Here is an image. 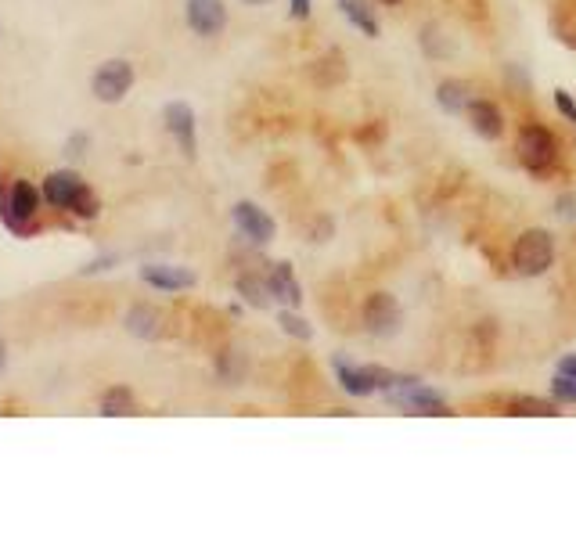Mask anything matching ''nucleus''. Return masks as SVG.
I'll list each match as a JSON object with an SVG mask.
<instances>
[{
  "label": "nucleus",
  "instance_id": "3",
  "mask_svg": "<svg viewBox=\"0 0 576 540\" xmlns=\"http://www.w3.org/2000/svg\"><path fill=\"white\" fill-rule=\"evenodd\" d=\"M512 263L522 278H540L548 274L555 263V238L544 227H530L526 234H519V242L512 249Z\"/></svg>",
  "mask_w": 576,
  "mask_h": 540
},
{
  "label": "nucleus",
  "instance_id": "9",
  "mask_svg": "<svg viewBox=\"0 0 576 540\" xmlns=\"http://www.w3.org/2000/svg\"><path fill=\"white\" fill-rule=\"evenodd\" d=\"M231 220L234 227L242 231V238H249L252 245H270L274 234H278V224H274L267 209H260L256 202H234Z\"/></svg>",
  "mask_w": 576,
  "mask_h": 540
},
{
  "label": "nucleus",
  "instance_id": "26",
  "mask_svg": "<svg viewBox=\"0 0 576 540\" xmlns=\"http://www.w3.org/2000/svg\"><path fill=\"white\" fill-rule=\"evenodd\" d=\"M558 375H566V378H573V382H576V357H562V360H558Z\"/></svg>",
  "mask_w": 576,
  "mask_h": 540
},
{
  "label": "nucleus",
  "instance_id": "7",
  "mask_svg": "<svg viewBox=\"0 0 576 540\" xmlns=\"http://www.w3.org/2000/svg\"><path fill=\"white\" fill-rule=\"evenodd\" d=\"M364 324L375 339H393L400 328H404V310L389 292H375V296L364 303Z\"/></svg>",
  "mask_w": 576,
  "mask_h": 540
},
{
  "label": "nucleus",
  "instance_id": "11",
  "mask_svg": "<svg viewBox=\"0 0 576 540\" xmlns=\"http://www.w3.org/2000/svg\"><path fill=\"white\" fill-rule=\"evenodd\" d=\"M141 281L144 285L159 288V292H188L195 288V274L188 267H170V263H148L141 267Z\"/></svg>",
  "mask_w": 576,
  "mask_h": 540
},
{
  "label": "nucleus",
  "instance_id": "17",
  "mask_svg": "<svg viewBox=\"0 0 576 540\" xmlns=\"http://www.w3.org/2000/svg\"><path fill=\"white\" fill-rule=\"evenodd\" d=\"M98 411L105 414V418H130V414H137V400L126 386H116V389H108V393L101 396Z\"/></svg>",
  "mask_w": 576,
  "mask_h": 540
},
{
  "label": "nucleus",
  "instance_id": "14",
  "mask_svg": "<svg viewBox=\"0 0 576 540\" xmlns=\"http://www.w3.org/2000/svg\"><path fill=\"white\" fill-rule=\"evenodd\" d=\"M267 288H270V296L281 299V303H288V306H299V299H303V288H299L296 274H292L288 263H274V267H270Z\"/></svg>",
  "mask_w": 576,
  "mask_h": 540
},
{
  "label": "nucleus",
  "instance_id": "18",
  "mask_svg": "<svg viewBox=\"0 0 576 540\" xmlns=\"http://www.w3.org/2000/svg\"><path fill=\"white\" fill-rule=\"evenodd\" d=\"M234 288H238V296L249 306H256V310H267L270 299H274L267 288V278H256V274H242V278L234 281Z\"/></svg>",
  "mask_w": 576,
  "mask_h": 540
},
{
  "label": "nucleus",
  "instance_id": "22",
  "mask_svg": "<svg viewBox=\"0 0 576 540\" xmlns=\"http://www.w3.org/2000/svg\"><path fill=\"white\" fill-rule=\"evenodd\" d=\"M551 393H555V400H562V404H576V382L566 375H558L551 378Z\"/></svg>",
  "mask_w": 576,
  "mask_h": 540
},
{
  "label": "nucleus",
  "instance_id": "6",
  "mask_svg": "<svg viewBox=\"0 0 576 540\" xmlns=\"http://www.w3.org/2000/svg\"><path fill=\"white\" fill-rule=\"evenodd\" d=\"M389 396V404L396 407H404L407 414H425V418H440V414H450L447 404H443V396L440 393H432L429 386H422L418 378H407L404 386L393 389Z\"/></svg>",
  "mask_w": 576,
  "mask_h": 540
},
{
  "label": "nucleus",
  "instance_id": "4",
  "mask_svg": "<svg viewBox=\"0 0 576 540\" xmlns=\"http://www.w3.org/2000/svg\"><path fill=\"white\" fill-rule=\"evenodd\" d=\"M134 87V65L126 58H108V62L98 65L94 80H90V94L101 101V105H116L130 94Z\"/></svg>",
  "mask_w": 576,
  "mask_h": 540
},
{
  "label": "nucleus",
  "instance_id": "21",
  "mask_svg": "<svg viewBox=\"0 0 576 540\" xmlns=\"http://www.w3.org/2000/svg\"><path fill=\"white\" fill-rule=\"evenodd\" d=\"M278 324H281V332L285 335H296V339H314V328H310V324L303 321V317L299 314H292V310H285V314L278 317Z\"/></svg>",
  "mask_w": 576,
  "mask_h": 540
},
{
  "label": "nucleus",
  "instance_id": "1",
  "mask_svg": "<svg viewBox=\"0 0 576 540\" xmlns=\"http://www.w3.org/2000/svg\"><path fill=\"white\" fill-rule=\"evenodd\" d=\"M44 202L51 209H65V213H76L80 220H94L101 213L98 195L87 188V180L76 170H58L44 180Z\"/></svg>",
  "mask_w": 576,
  "mask_h": 540
},
{
  "label": "nucleus",
  "instance_id": "2",
  "mask_svg": "<svg viewBox=\"0 0 576 540\" xmlns=\"http://www.w3.org/2000/svg\"><path fill=\"white\" fill-rule=\"evenodd\" d=\"M36 213H40V191L29 180H15L11 195L0 191V220L8 224V231H15L18 238L36 234Z\"/></svg>",
  "mask_w": 576,
  "mask_h": 540
},
{
  "label": "nucleus",
  "instance_id": "8",
  "mask_svg": "<svg viewBox=\"0 0 576 540\" xmlns=\"http://www.w3.org/2000/svg\"><path fill=\"white\" fill-rule=\"evenodd\" d=\"M184 18H188L191 33L202 40H213L227 29L224 0H184Z\"/></svg>",
  "mask_w": 576,
  "mask_h": 540
},
{
  "label": "nucleus",
  "instance_id": "16",
  "mask_svg": "<svg viewBox=\"0 0 576 540\" xmlns=\"http://www.w3.org/2000/svg\"><path fill=\"white\" fill-rule=\"evenodd\" d=\"M339 11H342V15H346V22H350L353 29H360V33L371 36V40H375V36H378L375 8H368L364 0H339Z\"/></svg>",
  "mask_w": 576,
  "mask_h": 540
},
{
  "label": "nucleus",
  "instance_id": "15",
  "mask_svg": "<svg viewBox=\"0 0 576 540\" xmlns=\"http://www.w3.org/2000/svg\"><path fill=\"white\" fill-rule=\"evenodd\" d=\"M126 332L134 335V339H159L162 335V317L159 310L152 306H130V314H126Z\"/></svg>",
  "mask_w": 576,
  "mask_h": 540
},
{
  "label": "nucleus",
  "instance_id": "23",
  "mask_svg": "<svg viewBox=\"0 0 576 540\" xmlns=\"http://www.w3.org/2000/svg\"><path fill=\"white\" fill-rule=\"evenodd\" d=\"M555 108L569 119V123L576 126V101L569 98V90H555Z\"/></svg>",
  "mask_w": 576,
  "mask_h": 540
},
{
  "label": "nucleus",
  "instance_id": "5",
  "mask_svg": "<svg viewBox=\"0 0 576 540\" xmlns=\"http://www.w3.org/2000/svg\"><path fill=\"white\" fill-rule=\"evenodd\" d=\"M555 155H558V141L548 126H537V123L522 126L519 130V162L526 166V170H533V173L551 170Z\"/></svg>",
  "mask_w": 576,
  "mask_h": 540
},
{
  "label": "nucleus",
  "instance_id": "30",
  "mask_svg": "<svg viewBox=\"0 0 576 540\" xmlns=\"http://www.w3.org/2000/svg\"><path fill=\"white\" fill-rule=\"evenodd\" d=\"M378 4H400V0H378Z\"/></svg>",
  "mask_w": 576,
  "mask_h": 540
},
{
  "label": "nucleus",
  "instance_id": "27",
  "mask_svg": "<svg viewBox=\"0 0 576 540\" xmlns=\"http://www.w3.org/2000/svg\"><path fill=\"white\" fill-rule=\"evenodd\" d=\"M310 8H314V0H292V11H288V15L306 18V15H310Z\"/></svg>",
  "mask_w": 576,
  "mask_h": 540
},
{
  "label": "nucleus",
  "instance_id": "19",
  "mask_svg": "<svg viewBox=\"0 0 576 540\" xmlns=\"http://www.w3.org/2000/svg\"><path fill=\"white\" fill-rule=\"evenodd\" d=\"M436 101H440L443 112H450V116H458V112H465L468 108V87L458 80H443L440 87H436Z\"/></svg>",
  "mask_w": 576,
  "mask_h": 540
},
{
  "label": "nucleus",
  "instance_id": "10",
  "mask_svg": "<svg viewBox=\"0 0 576 540\" xmlns=\"http://www.w3.org/2000/svg\"><path fill=\"white\" fill-rule=\"evenodd\" d=\"M162 119H166V130L170 137L177 141V148L188 159H195L198 152V141H195V112H191L188 101H170V105L162 108Z\"/></svg>",
  "mask_w": 576,
  "mask_h": 540
},
{
  "label": "nucleus",
  "instance_id": "29",
  "mask_svg": "<svg viewBox=\"0 0 576 540\" xmlns=\"http://www.w3.org/2000/svg\"><path fill=\"white\" fill-rule=\"evenodd\" d=\"M242 4H249V8H260V4H270V0H242Z\"/></svg>",
  "mask_w": 576,
  "mask_h": 540
},
{
  "label": "nucleus",
  "instance_id": "25",
  "mask_svg": "<svg viewBox=\"0 0 576 540\" xmlns=\"http://www.w3.org/2000/svg\"><path fill=\"white\" fill-rule=\"evenodd\" d=\"M112 263H116V256H101V260L87 263V267H83V274H101V270H108Z\"/></svg>",
  "mask_w": 576,
  "mask_h": 540
},
{
  "label": "nucleus",
  "instance_id": "13",
  "mask_svg": "<svg viewBox=\"0 0 576 540\" xmlns=\"http://www.w3.org/2000/svg\"><path fill=\"white\" fill-rule=\"evenodd\" d=\"M468 126L476 130L483 141H497L504 130V116H501V108L494 105V101H483V98H472L468 101Z\"/></svg>",
  "mask_w": 576,
  "mask_h": 540
},
{
  "label": "nucleus",
  "instance_id": "24",
  "mask_svg": "<svg viewBox=\"0 0 576 540\" xmlns=\"http://www.w3.org/2000/svg\"><path fill=\"white\" fill-rule=\"evenodd\" d=\"M87 144H90L87 134H72V137H69V148H65V155H69V159H80V155H87Z\"/></svg>",
  "mask_w": 576,
  "mask_h": 540
},
{
  "label": "nucleus",
  "instance_id": "28",
  "mask_svg": "<svg viewBox=\"0 0 576 540\" xmlns=\"http://www.w3.org/2000/svg\"><path fill=\"white\" fill-rule=\"evenodd\" d=\"M8 368V346H4V339H0V371Z\"/></svg>",
  "mask_w": 576,
  "mask_h": 540
},
{
  "label": "nucleus",
  "instance_id": "12",
  "mask_svg": "<svg viewBox=\"0 0 576 540\" xmlns=\"http://www.w3.org/2000/svg\"><path fill=\"white\" fill-rule=\"evenodd\" d=\"M332 368H335V378H339V386L350 396H357V400L378 393L375 368H357V364H346V360H339V357L332 360Z\"/></svg>",
  "mask_w": 576,
  "mask_h": 540
},
{
  "label": "nucleus",
  "instance_id": "20",
  "mask_svg": "<svg viewBox=\"0 0 576 540\" xmlns=\"http://www.w3.org/2000/svg\"><path fill=\"white\" fill-rule=\"evenodd\" d=\"M508 414H515V418H555V404H548V400H537V396H519V400H512L508 404Z\"/></svg>",
  "mask_w": 576,
  "mask_h": 540
}]
</instances>
